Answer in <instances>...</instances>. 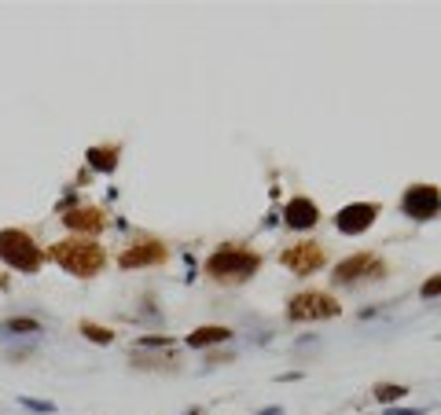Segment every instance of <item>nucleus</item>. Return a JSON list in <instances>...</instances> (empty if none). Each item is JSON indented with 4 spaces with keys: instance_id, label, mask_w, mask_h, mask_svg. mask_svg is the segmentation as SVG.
I'll return each instance as SVG.
<instances>
[{
    "instance_id": "nucleus-16",
    "label": "nucleus",
    "mask_w": 441,
    "mask_h": 415,
    "mask_svg": "<svg viewBox=\"0 0 441 415\" xmlns=\"http://www.w3.org/2000/svg\"><path fill=\"white\" fill-rule=\"evenodd\" d=\"M405 386H393V382H379V386H375V397H379L383 404H393V401H401L405 397Z\"/></svg>"
},
{
    "instance_id": "nucleus-2",
    "label": "nucleus",
    "mask_w": 441,
    "mask_h": 415,
    "mask_svg": "<svg viewBox=\"0 0 441 415\" xmlns=\"http://www.w3.org/2000/svg\"><path fill=\"white\" fill-rule=\"evenodd\" d=\"M0 261L11 265L15 272H37L44 265V250L33 243L26 232L4 228V232H0Z\"/></svg>"
},
{
    "instance_id": "nucleus-1",
    "label": "nucleus",
    "mask_w": 441,
    "mask_h": 415,
    "mask_svg": "<svg viewBox=\"0 0 441 415\" xmlns=\"http://www.w3.org/2000/svg\"><path fill=\"white\" fill-rule=\"evenodd\" d=\"M48 257L55 261V265L63 272H70V276H96L103 265H107V257H103V247H96L92 239H66V243H55L48 250Z\"/></svg>"
},
{
    "instance_id": "nucleus-11",
    "label": "nucleus",
    "mask_w": 441,
    "mask_h": 415,
    "mask_svg": "<svg viewBox=\"0 0 441 415\" xmlns=\"http://www.w3.org/2000/svg\"><path fill=\"white\" fill-rule=\"evenodd\" d=\"M66 221V228H74V232H96V228H103V213L100 210H74V213H66L63 217Z\"/></svg>"
},
{
    "instance_id": "nucleus-17",
    "label": "nucleus",
    "mask_w": 441,
    "mask_h": 415,
    "mask_svg": "<svg viewBox=\"0 0 441 415\" xmlns=\"http://www.w3.org/2000/svg\"><path fill=\"white\" fill-rule=\"evenodd\" d=\"M18 404L26 408V411H37V415H55L59 411L52 401H33V397H18Z\"/></svg>"
},
{
    "instance_id": "nucleus-5",
    "label": "nucleus",
    "mask_w": 441,
    "mask_h": 415,
    "mask_svg": "<svg viewBox=\"0 0 441 415\" xmlns=\"http://www.w3.org/2000/svg\"><path fill=\"white\" fill-rule=\"evenodd\" d=\"M401 213H408L412 221H434L441 213V191L434 184H415L405 191L401 199Z\"/></svg>"
},
{
    "instance_id": "nucleus-3",
    "label": "nucleus",
    "mask_w": 441,
    "mask_h": 415,
    "mask_svg": "<svg viewBox=\"0 0 441 415\" xmlns=\"http://www.w3.org/2000/svg\"><path fill=\"white\" fill-rule=\"evenodd\" d=\"M261 265V257L250 254V250H235V247H225V250H217L210 261H206V272L217 276V279H247L254 276Z\"/></svg>"
},
{
    "instance_id": "nucleus-9",
    "label": "nucleus",
    "mask_w": 441,
    "mask_h": 415,
    "mask_svg": "<svg viewBox=\"0 0 441 415\" xmlns=\"http://www.w3.org/2000/svg\"><path fill=\"white\" fill-rule=\"evenodd\" d=\"M317 203H309V199H291L283 210V225L287 228H294V232H305V228H313L317 225Z\"/></svg>"
},
{
    "instance_id": "nucleus-18",
    "label": "nucleus",
    "mask_w": 441,
    "mask_h": 415,
    "mask_svg": "<svg viewBox=\"0 0 441 415\" xmlns=\"http://www.w3.org/2000/svg\"><path fill=\"white\" fill-rule=\"evenodd\" d=\"M423 298H427V301L441 298V276H434V279H427V283H423Z\"/></svg>"
},
{
    "instance_id": "nucleus-20",
    "label": "nucleus",
    "mask_w": 441,
    "mask_h": 415,
    "mask_svg": "<svg viewBox=\"0 0 441 415\" xmlns=\"http://www.w3.org/2000/svg\"><path fill=\"white\" fill-rule=\"evenodd\" d=\"M257 415H283V408H261Z\"/></svg>"
},
{
    "instance_id": "nucleus-10",
    "label": "nucleus",
    "mask_w": 441,
    "mask_h": 415,
    "mask_svg": "<svg viewBox=\"0 0 441 415\" xmlns=\"http://www.w3.org/2000/svg\"><path fill=\"white\" fill-rule=\"evenodd\" d=\"M162 257H166L162 243H137L118 257V265L122 269H144V265H154V261H162Z\"/></svg>"
},
{
    "instance_id": "nucleus-19",
    "label": "nucleus",
    "mask_w": 441,
    "mask_h": 415,
    "mask_svg": "<svg viewBox=\"0 0 441 415\" xmlns=\"http://www.w3.org/2000/svg\"><path fill=\"white\" fill-rule=\"evenodd\" d=\"M137 345H173V338L169 335H151V338H140Z\"/></svg>"
},
{
    "instance_id": "nucleus-4",
    "label": "nucleus",
    "mask_w": 441,
    "mask_h": 415,
    "mask_svg": "<svg viewBox=\"0 0 441 415\" xmlns=\"http://www.w3.org/2000/svg\"><path fill=\"white\" fill-rule=\"evenodd\" d=\"M287 316L291 320H331V316H339V301L320 291L294 294L291 305H287Z\"/></svg>"
},
{
    "instance_id": "nucleus-8",
    "label": "nucleus",
    "mask_w": 441,
    "mask_h": 415,
    "mask_svg": "<svg viewBox=\"0 0 441 415\" xmlns=\"http://www.w3.org/2000/svg\"><path fill=\"white\" fill-rule=\"evenodd\" d=\"M280 261H283L291 272L305 276V272H317V269L324 265V250H320L317 243H298V247H291V250H283Z\"/></svg>"
},
{
    "instance_id": "nucleus-13",
    "label": "nucleus",
    "mask_w": 441,
    "mask_h": 415,
    "mask_svg": "<svg viewBox=\"0 0 441 415\" xmlns=\"http://www.w3.org/2000/svg\"><path fill=\"white\" fill-rule=\"evenodd\" d=\"M88 166L100 173H115L118 166V147H88Z\"/></svg>"
},
{
    "instance_id": "nucleus-21",
    "label": "nucleus",
    "mask_w": 441,
    "mask_h": 415,
    "mask_svg": "<svg viewBox=\"0 0 441 415\" xmlns=\"http://www.w3.org/2000/svg\"><path fill=\"white\" fill-rule=\"evenodd\" d=\"M0 287H4V276H0Z\"/></svg>"
},
{
    "instance_id": "nucleus-7",
    "label": "nucleus",
    "mask_w": 441,
    "mask_h": 415,
    "mask_svg": "<svg viewBox=\"0 0 441 415\" xmlns=\"http://www.w3.org/2000/svg\"><path fill=\"white\" fill-rule=\"evenodd\" d=\"M364 276H375L379 279L383 276V261L375 257V254H357V257H346L342 265L335 269V283H357Z\"/></svg>"
},
{
    "instance_id": "nucleus-6",
    "label": "nucleus",
    "mask_w": 441,
    "mask_h": 415,
    "mask_svg": "<svg viewBox=\"0 0 441 415\" xmlns=\"http://www.w3.org/2000/svg\"><path fill=\"white\" fill-rule=\"evenodd\" d=\"M375 213H379V206H375V203H349L346 210L335 213V228L346 232V235H361L375 221Z\"/></svg>"
},
{
    "instance_id": "nucleus-14",
    "label": "nucleus",
    "mask_w": 441,
    "mask_h": 415,
    "mask_svg": "<svg viewBox=\"0 0 441 415\" xmlns=\"http://www.w3.org/2000/svg\"><path fill=\"white\" fill-rule=\"evenodd\" d=\"M41 323L33 316H15V320H4V335H37Z\"/></svg>"
},
{
    "instance_id": "nucleus-12",
    "label": "nucleus",
    "mask_w": 441,
    "mask_h": 415,
    "mask_svg": "<svg viewBox=\"0 0 441 415\" xmlns=\"http://www.w3.org/2000/svg\"><path fill=\"white\" fill-rule=\"evenodd\" d=\"M232 331L228 327H198V331L188 335V345L191 349H206V345H217V342H228Z\"/></svg>"
},
{
    "instance_id": "nucleus-15",
    "label": "nucleus",
    "mask_w": 441,
    "mask_h": 415,
    "mask_svg": "<svg viewBox=\"0 0 441 415\" xmlns=\"http://www.w3.org/2000/svg\"><path fill=\"white\" fill-rule=\"evenodd\" d=\"M81 335H85L88 342H100V345H110V342H115V331H107V327H100V323H92V320L81 323Z\"/></svg>"
}]
</instances>
